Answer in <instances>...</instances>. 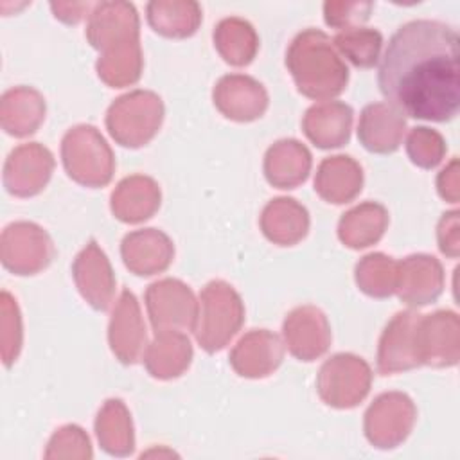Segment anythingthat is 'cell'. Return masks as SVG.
Instances as JSON below:
<instances>
[{
	"label": "cell",
	"mask_w": 460,
	"mask_h": 460,
	"mask_svg": "<svg viewBox=\"0 0 460 460\" xmlns=\"http://www.w3.org/2000/svg\"><path fill=\"white\" fill-rule=\"evenodd\" d=\"M383 97L411 119L447 122L460 106L458 34L435 20H413L390 38L377 70Z\"/></svg>",
	"instance_id": "cell-1"
},
{
	"label": "cell",
	"mask_w": 460,
	"mask_h": 460,
	"mask_svg": "<svg viewBox=\"0 0 460 460\" xmlns=\"http://www.w3.org/2000/svg\"><path fill=\"white\" fill-rule=\"evenodd\" d=\"M286 65L298 92L311 99L341 93L349 79V70L332 50L329 36L314 29H307L293 40Z\"/></svg>",
	"instance_id": "cell-2"
},
{
	"label": "cell",
	"mask_w": 460,
	"mask_h": 460,
	"mask_svg": "<svg viewBox=\"0 0 460 460\" xmlns=\"http://www.w3.org/2000/svg\"><path fill=\"white\" fill-rule=\"evenodd\" d=\"M214 40H226V41H239L234 43L225 54V61L232 65H246L253 59V54L257 50V36L253 32V27L248 22H243L239 18H228L223 20L216 32Z\"/></svg>",
	"instance_id": "cell-4"
},
{
	"label": "cell",
	"mask_w": 460,
	"mask_h": 460,
	"mask_svg": "<svg viewBox=\"0 0 460 460\" xmlns=\"http://www.w3.org/2000/svg\"><path fill=\"white\" fill-rule=\"evenodd\" d=\"M334 43L356 66L368 68L377 61L383 38L376 29L349 27L334 36Z\"/></svg>",
	"instance_id": "cell-3"
},
{
	"label": "cell",
	"mask_w": 460,
	"mask_h": 460,
	"mask_svg": "<svg viewBox=\"0 0 460 460\" xmlns=\"http://www.w3.org/2000/svg\"><path fill=\"white\" fill-rule=\"evenodd\" d=\"M147 20L153 25V29L164 36L169 38H183L190 36L199 20H190V18H178L171 16L169 4L165 2H151L147 4Z\"/></svg>",
	"instance_id": "cell-5"
}]
</instances>
